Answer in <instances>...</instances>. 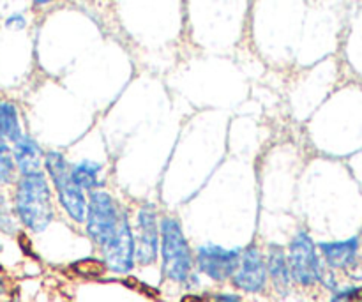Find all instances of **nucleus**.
I'll list each match as a JSON object with an SVG mask.
<instances>
[{"instance_id":"8","label":"nucleus","mask_w":362,"mask_h":302,"mask_svg":"<svg viewBox=\"0 0 362 302\" xmlns=\"http://www.w3.org/2000/svg\"><path fill=\"white\" fill-rule=\"evenodd\" d=\"M232 281L237 289L247 294H258L264 290L267 283V264L257 246H247L243 250L239 267L232 276Z\"/></svg>"},{"instance_id":"3","label":"nucleus","mask_w":362,"mask_h":302,"mask_svg":"<svg viewBox=\"0 0 362 302\" xmlns=\"http://www.w3.org/2000/svg\"><path fill=\"white\" fill-rule=\"evenodd\" d=\"M45 168L53 180L59 202L73 221L83 223L87 216V198L83 190L71 179V166L60 152L49 151L45 154Z\"/></svg>"},{"instance_id":"4","label":"nucleus","mask_w":362,"mask_h":302,"mask_svg":"<svg viewBox=\"0 0 362 302\" xmlns=\"http://www.w3.org/2000/svg\"><path fill=\"white\" fill-rule=\"evenodd\" d=\"M288 267L293 281L303 286H311L324 281V267L317 255V248L306 232H299L288 248Z\"/></svg>"},{"instance_id":"14","label":"nucleus","mask_w":362,"mask_h":302,"mask_svg":"<svg viewBox=\"0 0 362 302\" xmlns=\"http://www.w3.org/2000/svg\"><path fill=\"white\" fill-rule=\"evenodd\" d=\"M101 170L103 166L99 163L90 161V159H83L71 166V179L76 184L80 190L83 191H94L101 187Z\"/></svg>"},{"instance_id":"6","label":"nucleus","mask_w":362,"mask_h":302,"mask_svg":"<svg viewBox=\"0 0 362 302\" xmlns=\"http://www.w3.org/2000/svg\"><path fill=\"white\" fill-rule=\"evenodd\" d=\"M101 248L106 269L110 271L126 274L134 267V237L126 212H120L115 232Z\"/></svg>"},{"instance_id":"11","label":"nucleus","mask_w":362,"mask_h":302,"mask_svg":"<svg viewBox=\"0 0 362 302\" xmlns=\"http://www.w3.org/2000/svg\"><path fill=\"white\" fill-rule=\"evenodd\" d=\"M267 276H271L272 285L278 290L281 296L288 294L290 290V281H292V276H290V267L288 260H286V255L283 251V248L271 244L267 251Z\"/></svg>"},{"instance_id":"17","label":"nucleus","mask_w":362,"mask_h":302,"mask_svg":"<svg viewBox=\"0 0 362 302\" xmlns=\"http://www.w3.org/2000/svg\"><path fill=\"white\" fill-rule=\"evenodd\" d=\"M0 230L6 233H14L16 226H14L13 216H11L9 209H7L6 202L0 198Z\"/></svg>"},{"instance_id":"13","label":"nucleus","mask_w":362,"mask_h":302,"mask_svg":"<svg viewBox=\"0 0 362 302\" xmlns=\"http://www.w3.org/2000/svg\"><path fill=\"white\" fill-rule=\"evenodd\" d=\"M23 134L20 122V112L9 99H0V140L14 144Z\"/></svg>"},{"instance_id":"12","label":"nucleus","mask_w":362,"mask_h":302,"mask_svg":"<svg viewBox=\"0 0 362 302\" xmlns=\"http://www.w3.org/2000/svg\"><path fill=\"white\" fill-rule=\"evenodd\" d=\"M318 248L332 269H346L359 251V239L354 237L343 243H322Z\"/></svg>"},{"instance_id":"24","label":"nucleus","mask_w":362,"mask_h":302,"mask_svg":"<svg viewBox=\"0 0 362 302\" xmlns=\"http://www.w3.org/2000/svg\"><path fill=\"white\" fill-rule=\"evenodd\" d=\"M0 251H2V244H0Z\"/></svg>"},{"instance_id":"7","label":"nucleus","mask_w":362,"mask_h":302,"mask_svg":"<svg viewBox=\"0 0 362 302\" xmlns=\"http://www.w3.org/2000/svg\"><path fill=\"white\" fill-rule=\"evenodd\" d=\"M243 250H226L218 244H205L197 251V264L200 272L214 281H226L235 274Z\"/></svg>"},{"instance_id":"19","label":"nucleus","mask_w":362,"mask_h":302,"mask_svg":"<svg viewBox=\"0 0 362 302\" xmlns=\"http://www.w3.org/2000/svg\"><path fill=\"white\" fill-rule=\"evenodd\" d=\"M346 271H349V274L352 276V278L362 279V255H359V251H357V255H356V258L352 260V264L346 267Z\"/></svg>"},{"instance_id":"18","label":"nucleus","mask_w":362,"mask_h":302,"mask_svg":"<svg viewBox=\"0 0 362 302\" xmlns=\"http://www.w3.org/2000/svg\"><path fill=\"white\" fill-rule=\"evenodd\" d=\"M361 292H362L361 289L343 290V292L336 294L334 299H332V302H354V301H357V297L361 296Z\"/></svg>"},{"instance_id":"21","label":"nucleus","mask_w":362,"mask_h":302,"mask_svg":"<svg viewBox=\"0 0 362 302\" xmlns=\"http://www.w3.org/2000/svg\"><path fill=\"white\" fill-rule=\"evenodd\" d=\"M211 302H243L239 296H232V294H225V296H214Z\"/></svg>"},{"instance_id":"1","label":"nucleus","mask_w":362,"mask_h":302,"mask_svg":"<svg viewBox=\"0 0 362 302\" xmlns=\"http://www.w3.org/2000/svg\"><path fill=\"white\" fill-rule=\"evenodd\" d=\"M14 209L20 221L32 232H45L53 221L52 191L45 173L21 175L16 184Z\"/></svg>"},{"instance_id":"15","label":"nucleus","mask_w":362,"mask_h":302,"mask_svg":"<svg viewBox=\"0 0 362 302\" xmlns=\"http://www.w3.org/2000/svg\"><path fill=\"white\" fill-rule=\"evenodd\" d=\"M16 163L7 141L0 140V184H11L16 179Z\"/></svg>"},{"instance_id":"5","label":"nucleus","mask_w":362,"mask_h":302,"mask_svg":"<svg viewBox=\"0 0 362 302\" xmlns=\"http://www.w3.org/2000/svg\"><path fill=\"white\" fill-rule=\"evenodd\" d=\"M87 233L95 244L103 246L115 232L120 212L115 200L105 191H90L87 200Z\"/></svg>"},{"instance_id":"2","label":"nucleus","mask_w":362,"mask_h":302,"mask_svg":"<svg viewBox=\"0 0 362 302\" xmlns=\"http://www.w3.org/2000/svg\"><path fill=\"white\" fill-rule=\"evenodd\" d=\"M159 246H161L163 274L177 283H186L193 269V255L184 237L180 223L165 218L159 225Z\"/></svg>"},{"instance_id":"20","label":"nucleus","mask_w":362,"mask_h":302,"mask_svg":"<svg viewBox=\"0 0 362 302\" xmlns=\"http://www.w3.org/2000/svg\"><path fill=\"white\" fill-rule=\"evenodd\" d=\"M25 25H27V20L21 14H11L6 20V27L14 28V30H21V28H25Z\"/></svg>"},{"instance_id":"9","label":"nucleus","mask_w":362,"mask_h":302,"mask_svg":"<svg viewBox=\"0 0 362 302\" xmlns=\"http://www.w3.org/2000/svg\"><path fill=\"white\" fill-rule=\"evenodd\" d=\"M159 250V225L156 209L145 205L138 212V237L134 239V260L141 265L154 264Z\"/></svg>"},{"instance_id":"23","label":"nucleus","mask_w":362,"mask_h":302,"mask_svg":"<svg viewBox=\"0 0 362 302\" xmlns=\"http://www.w3.org/2000/svg\"><path fill=\"white\" fill-rule=\"evenodd\" d=\"M49 2H53V0H34L35 6H46V4H49Z\"/></svg>"},{"instance_id":"16","label":"nucleus","mask_w":362,"mask_h":302,"mask_svg":"<svg viewBox=\"0 0 362 302\" xmlns=\"http://www.w3.org/2000/svg\"><path fill=\"white\" fill-rule=\"evenodd\" d=\"M76 274H80L81 278H88V279H95L101 278L103 274L106 272V264L101 260H95V258H83L80 262H74L71 265Z\"/></svg>"},{"instance_id":"22","label":"nucleus","mask_w":362,"mask_h":302,"mask_svg":"<svg viewBox=\"0 0 362 302\" xmlns=\"http://www.w3.org/2000/svg\"><path fill=\"white\" fill-rule=\"evenodd\" d=\"M180 302H209V301H205L204 297H198V296H186Z\"/></svg>"},{"instance_id":"10","label":"nucleus","mask_w":362,"mask_h":302,"mask_svg":"<svg viewBox=\"0 0 362 302\" xmlns=\"http://www.w3.org/2000/svg\"><path fill=\"white\" fill-rule=\"evenodd\" d=\"M11 151H13V158L20 175H32V173L41 172L45 154H42L41 147L34 138L21 134L13 144Z\"/></svg>"}]
</instances>
